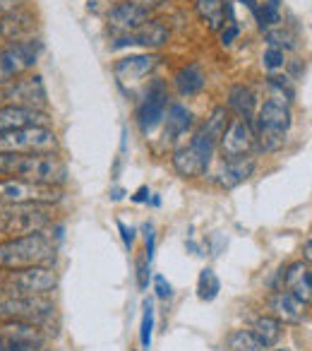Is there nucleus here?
<instances>
[{"label": "nucleus", "mask_w": 312, "mask_h": 351, "mask_svg": "<svg viewBox=\"0 0 312 351\" xmlns=\"http://www.w3.org/2000/svg\"><path fill=\"white\" fill-rule=\"evenodd\" d=\"M51 226V215L39 205H0V236L17 239L46 231Z\"/></svg>", "instance_id": "obj_4"}, {"label": "nucleus", "mask_w": 312, "mask_h": 351, "mask_svg": "<svg viewBox=\"0 0 312 351\" xmlns=\"http://www.w3.org/2000/svg\"><path fill=\"white\" fill-rule=\"evenodd\" d=\"M0 176H10V178H22V181L60 188L68 181V166H65V161L55 152H46V154L0 152Z\"/></svg>", "instance_id": "obj_1"}, {"label": "nucleus", "mask_w": 312, "mask_h": 351, "mask_svg": "<svg viewBox=\"0 0 312 351\" xmlns=\"http://www.w3.org/2000/svg\"><path fill=\"white\" fill-rule=\"evenodd\" d=\"M58 287V274L46 265H34V267H22L8 274L0 282V293L5 296H41L51 293Z\"/></svg>", "instance_id": "obj_5"}, {"label": "nucleus", "mask_w": 312, "mask_h": 351, "mask_svg": "<svg viewBox=\"0 0 312 351\" xmlns=\"http://www.w3.org/2000/svg\"><path fill=\"white\" fill-rule=\"evenodd\" d=\"M135 3H137V5H140V8H144L146 12H151V10H154V8L164 5L166 0H135Z\"/></svg>", "instance_id": "obj_42"}, {"label": "nucleus", "mask_w": 312, "mask_h": 351, "mask_svg": "<svg viewBox=\"0 0 312 351\" xmlns=\"http://www.w3.org/2000/svg\"><path fill=\"white\" fill-rule=\"evenodd\" d=\"M31 125H51L49 113L36 111V108H22V106H0V132L20 130V128Z\"/></svg>", "instance_id": "obj_19"}, {"label": "nucleus", "mask_w": 312, "mask_h": 351, "mask_svg": "<svg viewBox=\"0 0 312 351\" xmlns=\"http://www.w3.org/2000/svg\"><path fill=\"white\" fill-rule=\"evenodd\" d=\"M46 335L31 322H3L0 327V351H41Z\"/></svg>", "instance_id": "obj_13"}, {"label": "nucleus", "mask_w": 312, "mask_h": 351, "mask_svg": "<svg viewBox=\"0 0 312 351\" xmlns=\"http://www.w3.org/2000/svg\"><path fill=\"white\" fill-rule=\"evenodd\" d=\"M41 351H44V349H41Z\"/></svg>", "instance_id": "obj_47"}, {"label": "nucleus", "mask_w": 312, "mask_h": 351, "mask_svg": "<svg viewBox=\"0 0 312 351\" xmlns=\"http://www.w3.org/2000/svg\"><path fill=\"white\" fill-rule=\"evenodd\" d=\"M151 337H154V301L146 298L144 306H142V325H140V341L142 349H151Z\"/></svg>", "instance_id": "obj_30"}, {"label": "nucleus", "mask_w": 312, "mask_h": 351, "mask_svg": "<svg viewBox=\"0 0 312 351\" xmlns=\"http://www.w3.org/2000/svg\"><path fill=\"white\" fill-rule=\"evenodd\" d=\"M166 106H168V94H166V84L161 80H154L146 89L144 99L142 104L137 106V125L144 135H149L159 123H164V113H166Z\"/></svg>", "instance_id": "obj_14"}, {"label": "nucleus", "mask_w": 312, "mask_h": 351, "mask_svg": "<svg viewBox=\"0 0 312 351\" xmlns=\"http://www.w3.org/2000/svg\"><path fill=\"white\" fill-rule=\"evenodd\" d=\"M122 197H125V191H122V188H113L111 191V200H122Z\"/></svg>", "instance_id": "obj_44"}, {"label": "nucleus", "mask_w": 312, "mask_h": 351, "mask_svg": "<svg viewBox=\"0 0 312 351\" xmlns=\"http://www.w3.org/2000/svg\"><path fill=\"white\" fill-rule=\"evenodd\" d=\"M55 258V243L44 234H29L8 239L0 243V269H22L46 265Z\"/></svg>", "instance_id": "obj_3"}, {"label": "nucleus", "mask_w": 312, "mask_h": 351, "mask_svg": "<svg viewBox=\"0 0 312 351\" xmlns=\"http://www.w3.org/2000/svg\"><path fill=\"white\" fill-rule=\"evenodd\" d=\"M151 263L146 258H137L135 263V274H137V287H140V291H144L146 287H149V277H151Z\"/></svg>", "instance_id": "obj_35"}, {"label": "nucleus", "mask_w": 312, "mask_h": 351, "mask_svg": "<svg viewBox=\"0 0 312 351\" xmlns=\"http://www.w3.org/2000/svg\"><path fill=\"white\" fill-rule=\"evenodd\" d=\"M283 63H286V56H283L281 49H272V46H269V49L264 51L262 65L267 70H278V68H283Z\"/></svg>", "instance_id": "obj_34"}, {"label": "nucleus", "mask_w": 312, "mask_h": 351, "mask_svg": "<svg viewBox=\"0 0 312 351\" xmlns=\"http://www.w3.org/2000/svg\"><path fill=\"white\" fill-rule=\"evenodd\" d=\"M154 291L161 301H168L173 296V287L168 284V279L164 274H154Z\"/></svg>", "instance_id": "obj_37"}, {"label": "nucleus", "mask_w": 312, "mask_h": 351, "mask_svg": "<svg viewBox=\"0 0 312 351\" xmlns=\"http://www.w3.org/2000/svg\"><path fill=\"white\" fill-rule=\"evenodd\" d=\"M267 44L272 46V49L288 51V49H296L298 41H296V36H293L291 32L276 27V29H267Z\"/></svg>", "instance_id": "obj_31"}, {"label": "nucleus", "mask_w": 312, "mask_h": 351, "mask_svg": "<svg viewBox=\"0 0 312 351\" xmlns=\"http://www.w3.org/2000/svg\"><path fill=\"white\" fill-rule=\"evenodd\" d=\"M113 0H87V10L94 12V15H108L113 10Z\"/></svg>", "instance_id": "obj_38"}, {"label": "nucleus", "mask_w": 312, "mask_h": 351, "mask_svg": "<svg viewBox=\"0 0 312 351\" xmlns=\"http://www.w3.org/2000/svg\"><path fill=\"white\" fill-rule=\"evenodd\" d=\"M214 152L216 142L209 140L205 132H195L187 145L178 147L173 152V166H176V171L183 178H200V176H207V171H209Z\"/></svg>", "instance_id": "obj_8"}, {"label": "nucleus", "mask_w": 312, "mask_h": 351, "mask_svg": "<svg viewBox=\"0 0 312 351\" xmlns=\"http://www.w3.org/2000/svg\"><path fill=\"white\" fill-rule=\"evenodd\" d=\"M25 3H29V0H0V12H3V15H8V12L25 8Z\"/></svg>", "instance_id": "obj_41"}, {"label": "nucleus", "mask_w": 312, "mask_h": 351, "mask_svg": "<svg viewBox=\"0 0 312 351\" xmlns=\"http://www.w3.org/2000/svg\"><path fill=\"white\" fill-rule=\"evenodd\" d=\"M49 104V92L41 75H22L10 84L0 87V106H22L44 111Z\"/></svg>", "instance_id": "obj_11"}, {"label": "nucleus", "mask_w": 312, "mask_h": 351, "mask_svg": "<svg viewBox=\"0 0 312 351\" xmlns=\"http://www.w3.org/2000/svg\"><path fill=\"white\" fill-rule=\"evenodd\" d=\"M267 84L269 89H272V94H278V97H283L288 104H291V99L296 97V92H293L291 87V77H286V75H269L267 77Z\"/></svg>", "instance_id": "obj_32"}, {"label": "nucleus", "mask_w": 312, "mask_h": 351, "mask_svg": "<svg viewBox=\"0 0 312 351\" xmlns=\"http://www.w3.org/2000/svg\"><path fill=\"white\" fill-rule=\"evenodd\" d=\"M31 32H34V15L29 10H25V8L0 17V39L10 41V44L12 41L29 39Z\"/></svg>", "instance_id": "obj_21"}, {"label": "nucleus", "mask_w": 312, "mask_h": 351, "mask_svg": "<svg viewBox=\"0 0 312 351\" xmlns=\"http://www.w3.org/2000/svg\"><path fill=\"white\" fill-rule=\"evenodd\" d=\"M116 224H118V231H120V239H122V243H125V248L132 250V243H135V229L127 226L125 221H120V219H118Z\"/></svg>", "instance_id": "obj_40"}, {"label": "nucleus", "mask_w": 312, "mask_h": 351, "mask_svg": "<svg viewBox=\"0 0 312 351\" xmlns=\"http://www.w3.org/2000/svg\"><path fill=\"white\" fill-rule=\"evenodd\" d=\"M231 116H229V108L226 106H216L214 111H211V116L205 121V125H202L200 132H205L209 140H214L216 145H219V137L224 135L226 125H229Z\"/></svg>", "instance_id": "obj_27"}, {"label": "nucleus", "mask_w": 312, "mask_h": 351, "mask_svg": "<svg viewBox=\"0 0 312 351\" xmlns=\"http://www.w3.org/2000/svg\"><path fill=\"white\" fill-rule=\"evenodd\" d=\"M41 41L39 39H22L12 41L8 49L0 51V87L10 84L12 80L22 77L27 70H31L36 65L41 56Z\"/></svg>", "instance_id": "obj_10"}, {"label": "nucleus", "mask_w": 312, "mask_h": 351, "mask_svg": "<svg viewBox=\"0 0 312 351\" xmlns=\"http://www.w3.org/2000/svg\"><path fill=\"white\" fill-rule=\"evenodd\" d=\"M226 104H229V111L235 113V118H243V121L252 123L255 111H257V94L248 84H233L229 89Z\"/></svg>", "instance_id": "obj_22"}, {"label": "nucleus", "mask_w": 312, "mask_h": 351, "mask_svg": "<svg viewBox=\"0 0 312 351\" xmlns=\"http://www.w3.org/2000/svg\"><path fill=\"white\" fill-rule=\"evenodd\" d=\"M269 311L276 317L281 325H300L307 320V311H310V303L300 301L293 291L286 289H278L272 298H269Z\"/></svg>", "instance_id": "obj_15"}, {"label": "nucleus", "mask_w": 312, "mask_h": 351, "mask_svg": "<svg viewBox=\"0 0 312 351\" xmlns=\"http://www.w3.org/2000/svg\"><path fill=\"white\" fill-rule=\"evenodd\" d=\"M293 123L291 116V104L278 94H272L269 99H264L262 106L255 111L252 118V130H255V142L257 149L262 152H276L286 145L288 128Z\"/></svg>", "instance_id": "obj_2"}, {"label": "nucleus", "mask_w": 312, "mask_h": 351, "mask_svg": "<svg viewBox=\"0 0 312 351\" xmlns=\"http://www.w3.org/2000/svg\"><path fill=\"white\" fill-rule=\"evenodd\" d=\"M274 351H291V349H286V346H281V349H274Z\"/></svg>", "instance_id": "obj_46"}, {"label": "nucleus", "mask_w": 312, "mask_h": 351, "mask_svg": "<svg viewBox=\"0 0 312 351\" xmlns=\"http://www.w3.org/2000/svg\"><path fill=\"white\" fill-rule=\"evenodd\" d=\"M240 34V27L238 22H233V25H224L221 27V44L224 46H231L235 41V36Z\"/></svg>", "instance_id": "obj_39"}, {"label": "nucleus", "mask_w": 312, "mask_h": 351, "mask_svg": "<svg viewBox=\"0 0 312 351\" xmlns=\"http://www.w3.org/2000/svg\"><path fill=\"white\" fill-rule=\"evenodd\" d=\"M221 291V279L216 277V272L211 267H205L200 272V279H197V296L200 301L211 303Z\"/></svg>", "instance_id": "obj_28"}, {"label": "nucleus", "mask_w": 312, "mask_h": 351, "mask_svg": "<svg viewBox=\"0 0 312 351\" xmlns=\"http://www.w3.org/2000/svg\"><path fill=\"white\" fill-rule=\"evenodd\" d=\"M159 68V56L154 53H137V56H125L113 65L118 82L122 84H135L142 82L144 77H149L154 70Z\"/></svg>", "instance_id": "obj_17"}, {"label": "nucleus", "mask_w": 312, "mask_h": 351, "mask_svg": "<svg viewBox=\"0 0 312 351\" xmlns=\"http://www.w3.org/2000/svg\"><path fill=\"white\" fill-rule=\"evenodd\" d=\"M281 332H283V325L276 320L274 315H262L255 320L252 325V335L262 341L267 349H272L278 339H281Z\"/></svg>", "instance_id": "obj_26"}, {"label": "nucleus", "mask_w": 312, "mask_h": 351, "mask_svg": "<svg viewBox=\"0 0 312 351\" xmlns=\"http://www.w3.org/2000/svg\"><path fill=\"white\" fill-rule=\"evenodd\" d=\"M310 248H312V243H310V239H307V241H305V263H307V265H310V258H312Z\"/></svg>", "instance_id": "obj_45"}, {"label": "nucleus", "mask_w": 312, "mask_h": 351, "mask_svg": "<svg viewBox=\"0 0 312 351\" xmlns=\"http://www.w3.org/2000/svg\"><path fill=\"white\" fill-rule=\"evenodd\" d=\"M151 17L144 8H140L135 0H122V3H116L113 10L108 12V25H111L113 32L118 34H132L137 32L142 25H146Z\"/></svg>", "instance_id": "obj_16"}, {"label": "nucleus", "mask_w": 312, "mask_h": 351, "mask_svg": "<svg viewBox=\"0 0 312 351\" xmlns=\"http://www.w3.org/2000/svg\"><path fill=\"white\" fill-rule=\"evenodd\" d=\"M216 149H221L224 161L226 159H240V156H250V152L257 149L252 123L243 121V118H231L229 125H226V130H224V135L219 137Z\"/></svg>", "instance_id": "obj_12"}, {"label": "nucleus", "mask_w": 312, "mask_h": 351, "mask_svg": "<svg viewBox=\"0 0 312 351\" xmlns=\"http://www.w3.org/2000/svg\"><path fill=\"white\" fill-rule=\"evenodd\" d=\"M149 195H151V193H149V188H146V186H142L140 191H137L135 195H132V202H149Z\"/></svg>", "instance_id": "obj_43"}, {"label": "nucleus", "mask_w": 312, "mask_h": 351, "mask_svg": "<svg viewBox=\"0 0 312 351\" xmlns=\"http://www.w3.org/2000/svg\"><path fill=\"white\" fill-rule=\"evenodd\" d=\"M168 41V29L161 25V22L149 20L146 25H142L137 32L132 34H122L120 39H116L113 49H125V46H142L146 51L161 49L164 44Z\"/></svg>", "instance_id": "obj_18"}, {"label": "nucleus", "mask_w": 312, "mask_h": 351, "mask_svg": "<svg viewBox=\"0 0 312 351\" xmlns=\"http://www.w3.org/2000/svg\"><path fill=\"white\" fill-rule=\"evenodd\" d=\"M164 123H166L168 140H178L192 128V111L183 106V104H171V106H166V113H164Z\"/></svg>", "instance_id": "obj_24"}, {"label": "nucleus", "mask_w": 312, "mask_h": 351, "mask_svg": "<svg viewBox=\"0 0 312 351\" xmlns=\"http://www.w3.org/2000/svg\"><path fill=\"white\" fill-rule=\"evenodd\" d=\"M55 311V303L49 293L41 296H5L0 293V320L3 322H31L41 325Z\"/></svg>", "instance_id": "obj_7"}, {"label": "nucleus", "mask_w": 312, "mask_h": 351, "mask_svg": "<svg viewBox=\"0 0 312 351\" xmlns=\"http://www.w3.org/2000/svg\"><path fill=\"white\" fill-rule=\"evenodd\" d=\"M229 351H269L257 337L252 335V330H235L233 335L226 339Z\"/></svg>", "instance_id": "obj_29"}, {"label": "nucleus", "mask_w": 312, "mask_h": 351, "mask_svg": "<svg viewBox=\"0 0 312 351\" xmlns=\"http://www.w3.org/2000/svg\"><path fill=\"white\" fill-rule=\"evenodd\" d=\"M293 293H296L300 301H305V303H310V296H312V274H310V269H307L305 274H302L300 279H298L296 284H293V289H291Z\"/></svg>", "instance_id": "obj_33"}, {"label": "nucleus", "mask_w": 312, "mask_h": 351, "mask_svg": "<svg viewBox=\"0 0 312 351\" xmlns=\"http://www.w3.org/2000/svg\"><path fill=\"white\" fill-rule=\"evenodd\" d=\"M224 8L226 0H195L197 15L211 32H221L224 27Z\"/></svg>", "instance_id": "obj_25"}, {"label": "nucleus", "mask_w": 312, "mask_h": 351, "mask_svg": "<svg viewBox=\"0 0 312 351\" xmlns=\"http://www.w3.org/2000/svg\"><path fill=\"white\" fill-rule=\"evenodd\" d=\"M63 200V191L58 186L22 181V178H5L0 181V205H39L49 207Z\"/></svg>", "instance_id": "obj_6"}, {"label": "nucleus", "mask_w": 312, "mask_h": 351, "mask_svg": "<svg viewBox=\"0 0 312 351\" xmlns=\"http://www.w3.org/2000/svg\"><path fill=\"white\" fill-rule=\"evenodd\" d=\"M58 149V137L51 128L31 125L20 130L0 132V152H15V154H46Z\"/></svg>", "instance_id": "obj_9"}, {"label": "nucleus", "mask_w": 312, "mask_h": 351, "mask_svg": "<svg viewBox=\"0 0 312 351\" xmlns=\"http://www.w3.org/2000/svg\"><path fill=\"white\" fill-rule=\"evenodd\" d=\"M257 169L255 156H240V159H226L224 166L216 173V186L224 191H233V188L243 186L250 176Z\"/></svg>", "instance_id": "obj_20"}, {"label": "nucleus", "mask_w": 312, "mask_h": 351, "mask_svg": "<svg viewBox=\"0 0 312 351\" xmlns=\"http://www.w3.org/2000/svg\"><path fill=\"white\" fill-rule=\"evenodd\" d=\"M154 250H156V231H154V224L146 221L144 224V258L149 263H154Z\"/></svg>", "instance_id": "obj_36"}, {"label": "nucleus", "mask_w": 312, "mask_h": 351, "mask_svg": "<svg viewBox=\"0 0 312 351\" xmlns=\"http://www.w3.org/2000/svg\"><path fill=\"white\" fill-rule=\"evenodd\" d=\"M173 84H176V89H178V94H181V97H195V94H200L202 89H205L207 77H205V73H202L200 65L187 63L176 73Z\"/></svg>", "instance_id": "obj_23"}]
</instances>
